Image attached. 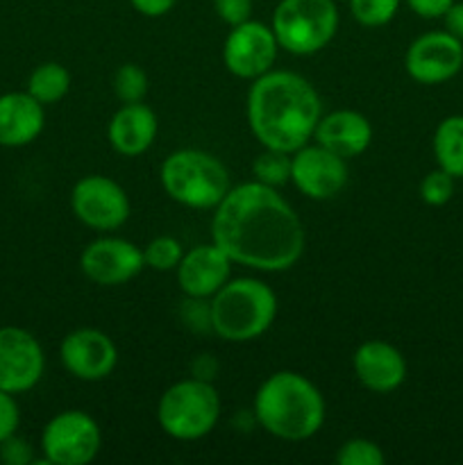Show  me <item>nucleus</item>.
<instances>
[{"label": "nucleus", "mask_w": 463, "mask_h": 465, "mask_svg": "<svg viewBox=\"0 0 463 465\" xmlns=\"http://www.w3.org/2000/svg\"><path fill=\"white\" fill-rule=\"evenodd\" d=\"M212 239L234 263L263 272L293 268L307 243L293 207L277 189L257 180L227 191L213 209Z\"/></svg>", "instance_id": "obj_1"}, {"label": "nucleus", "mask_w": 463, "mask_h": 465, "mask_svg": "<svg viewBox=\"0 0 463 465\" xmlns=\"http://www.w3.org/2000/svg\"><path fill=\"white\" fill-rule=\"evenodd\" d=\"M322 103L307 77L268 71L248 91V125L263 148L293 154L313 139Z\"/></svg>", "instance_id": "obj_2"}, {"label": "nucleus", "mask_w": 463, "mask_h": 465, "mask_svg": "<svg viewBox=\"0 0 463 465\" xmlns=\"http://www.w3.org/2000/svg\"><path fill=\"white\" fill-rule=\"evenodd\" d=\"M254 416L271 436L298 443L322 430L325 398L318 386L300 372H272L254 395Z\"/></svg>", "instance_id": "obj_3"}, {"label": "nucleus", "mask_w": 463, "mask_h": 465, "mask_svg": "<svg viewBox=\"0 0 463 465\" xmlns=\"http://www.w3.org/2000/svg\"><path fill=\"white\" fill-rule=\"evenodd\" d=\"M212 330L230 343H248L271 330L277 318L275 291L254 277L230 280L209 302Z\"/></svg>", "instance_id": "obj_4"}, {"label": "nucleus", "mask_w": 463, "mask_h": 465, "mask_svg": "<svg viewBox=\"0 0 463 465\" xmlns=\"http://www.w3.org/2000/svg\"><path fill=\"white\" fill-rule=\"evenodd\" d=\"M159 180L168 198L189 209H216L232 189L225 163L195 148L168 154L162 163Z\"/></svg>", "instance_id": "obj_5"}, {"label": "nucleus", "mask_w": 463, "mask_h": 465, "mask_svg": "<svg viewBox=\"0 0 463 465\" xmlns=\"http://www.w3.org/2000/svg\"><path fill=\"white\" fill-rule=\"evenodd\" d=\"M221 418V398L204 380H182L163 391L157 404L159 427L175 440H200Z\"/></svg>", "instance_id": "obj_6"}, {"label": "nucleus", "mask_w": 463, "mask_h": 465, "mask_svg": "<svg viewBox=\"0 0 463 465\" xmlns=\"http://www.w3.org/2000/svg\"><path fill=\"white\" fill-rule=\"evenodd\" d=\"M272 32L286 53L316 54L334 39L339 30V9L334 0H281L272 12Z\"/></svg>", "instance_id": "obj_7"}, {"label": "nucleus", "mask_w": 463, "mask_h": 465, "mask_svg": "<svg viewBox=\"0 0 463 465\" xmlns=\"http://www.w3.org/2000/svg\"><path fill=\"white\" fill-rule=\"evenodd\" d=\"M103 448V431L98 422L80 409H68L50 418L41 434L44 463L86 465Z\"/></svg>", "instance_id": "obj_8"}, {"label": "nucleus", "mask_w": 463, "mask_h": 465, "mask_svg": "<svg viewBox=\"0 0 463 465\" xmlns=\"http://www.w3.org/2000/svg\"><path fill=\"white\" fill-rule=\"evenodd\" d=\"M71 209L82 225L95 232H112L130 218V198L112 177L86 175L73 186Z\"/></svg>", "instance_id": "obj_9"}, {"label": "nucleus", "mask_w": 463, "mask_h": 465, "mask_svg": "<svg viewBox=\"0 0 463 465\" xmlns=\"http://www.w3.org/2000/svg\"><path fill=\"white\" fill-rule=\"evenodd\" d=\"M277 36L272 27L261 21H245L234 25L222 44V64L232 75L241 80H257L272 71L277 59Z\"/></svg>", "instance_id": "obj_10"}, {"label": "nucleus", "mask_w": 463, "mask_h": 465, "mask_svg": "<svg viewBox=\"0 0 463 465\" xmlns=\"http://www.w3.org/2000/svg\"><path fill=\"white\" fill-rule=\"evenodd\" d=\"M45 371L44 348L23 327H0V389L12 395L27 393Z\"/></svg>", "instance_id": "obj_11"}, {"label": "nucleus", "mask_w": 463, "mask_h": 465, "mask_svg": "<svg viewBox=\"0 0 463 465\" xmlns=\"http://www.w3.org/2000/svg\"><path fill=\"white\" fill-rule=\"evenodd\" d=\"M348 159L331 150L302 145L291 154V182L302 195L311 200H331L348 186Z\"/></svg>", "instance_id": "obj_12"}, {"label": "nucleus", "mask_w": 463, "mask_h": 465, "mask_svg": "<svg viewBox=\"0 0 463 465\" xmlns=\"http://www.w3.org/2000/svg\"><path fill=\"white\" fill-rule=\"evenodd\" d=\"M404 68L420 84H443L463 68V44L445 30L427 32L407 48Z\"/></svg>", "instance_id": "obj_13"}, {"label": "nucleus", "mask_w": 463, "mask_h": 465, "mask_svg": "<svg viewBox=\"0 0 463 465\" xmlns=\"http://www.w3.org/2000/svg\"><path fill=\"white\" fill-rule=\"evenodd\" d=\"M80 268L94 284L121 286L145 268L143 250L127 239L103 236L82 250Z\"/></svg>", "instance_id": "obj_14"}, {"label": "nucleus", "mask_w": 463, "mask_h": 465, "mask_svg": "<svg viewBox=\"0 0 463 465\" xmlns=\"http://www.w3.org/2000/svg\"><path fill=\"white\" fill-rule=\"evenodd\" d=\"M59 359L68 375L80 381H103L118 363V350L104 331L82 327L64 336Z\"/></svg>", "instance_id": "obj_15"}, {"label": "nucleus", "mask_w": 463, "mask_h": 465, "mask_svg": "<svg viewBox=\"0 0 463 465\" xmlns=\"http://www.w3.org/2000/svg\"><path fill=\"white\" fill-rule=\"evenodd\" d=\"M232 263L216 243H202L184 252L177 263V284L186 298H213L230 282Z\"/></svg>", "instance_id": "obj_16"}, {"label": "nucleus", "mask_w": 463, "mask_h": 465, "mask_svg": "<svg viewBox=\"0 0 463 465\" xmlns=\"http://www.w3.org/2000/svg\"><path fill=\"white\" fill-rule=\"evenodd\" d=\"M354 375L363 389L372 393H393L407 380V359L386 341H363L352 357Z\"/></svg>", "instance_id": "obj_17"}, {"label": "nucleus", "mask_w": 463, "mask_h": 465, "mask_svg": "<svg viewBox=\"0 0 463 465\" xmlns=\"http://www.w3.org/2000/svg\"><path fill=\"white\" fill-rule=\"evenodd\" d=\"M45 125L44 104L27 91H9L0 95V145L23 148L39 139Z\"/></svg>", "instance_id": "obj_18"}, {"label": "nucleus", "mask_w": 463, "mask_h": 465, "mask_svg": "<svg viewBox=\"0 0 463 465\" xmlns=\"http://www.w3.org/2000/svg\"><path fill=\"white\" fill-rule=\"evenodd\" d=\"M313 139L339 157L352 159L366 153L370 145L372 125L363 114L354 109H339V112L320 116Z\"/></svg>", "instance_id": "obj_19"}, {"label": "nucleus", "mask_w": 463, "mask_h": 465, "mask_svg": "<svg viewBox=\"0 0 463 465\" xmlns=\"http://www.w3.org/2000/svg\"><path fill=\"white\" fill-rule=\"evenodd\" d=\"M159 132L157 114L143 103L121 104L112 116L107 136L112 148L123 157H139L154 143Z\"/></svg>", "instance_id": "obj_20"}, {"label": "nucleus", "mask_w": 463, "mask_h": 465, "mask_svg": "<svg viewBox=\"0 0 463 465\" xmlns=\"http://www.w3.org/2000/svg\"><path fill=\"white\" fill-rule=\"evenodd\" d=\"M434 157L438 168L445 173L461 180L463 177V116L454 114V116L443 118L434 132Z\"/></svg>", "instance_id": "obj_21"}, {"label": "nucleus", "mask_w": 463, "mask_h": 465, "mask_svg": "<svg viewBox=\"0 0 463 465\" xmlns=\"http://www.w3.org/2000/svg\"><path fill=\"white\" fill-rule=\"evenodd\" d=\"M71 89V73L59 62H44L27 77V94L44 107L59 103Z\"/></svg>", "instance_id": "obj_22"}, {"label": "nucleus", "mask_w": 463, "mask_h": 465, "mask_svg": "<svg viewBox=\"0 0 463 465\" xmlns=\"http://www.w3.org/2000/svg\"><path fill=\"white\" fill-rule=\"evenodd\" d=\"M252 173L254 180L277 189V186L291 182V154L281 153V150L263 148V153H259L254 159Z\"/></svg>", "instance_id": "obj_23"}, {"label": "nucleus", "mask_w": 463, "mask_h": 465, "mask_svg": "<svg viewBox=\"0 0 463 465\" xmlns=\"http://www.w3.org/2000/svg\"><path fill=\"white\" fill-rule=\"evenodd\" d=\"M112 86L113 95L123 104L143 103L145 94H148V75L139 64H121L113 73Z\"/></svg>", "instance_id": "obj_24"}, {"label": "nucleus", "mask_w": 463, "mask_h": 465, "mask_svg": "<svg viewBox=\"0 0 463 465\" xmlns=\"http://www.w3.org/2000/svg\"><path fill=\"white\" fill-rule=\"evenodd\" d=\"M182 257H184V250L175 236H157L143 248L145 268H153L159 272L175 271Z\"/></svg>", "instance_id": "obj_25"}, {"label": "nucleus", "mask_w": 463, "mask_h": 465, "mask_svg": "<svg viewBox=\"0 0 463 465\" xmlns=\"http://www.w3.org/2000/svg\"><path fill=\"white\" fill-rule=\"evenodd\" d=\"M402 0H350L352 18L363 27L389 25L398 14Z\"/></svg>", "instance_id": "obj_26"}, {"label": "nucleus", "mask_w": 463, "mask_h": 465, "mask_svg": "<svg viewBox=\"0 0 463 465\" xmlns=\"http://www.w3.org/2000/svg\"><path fill=\"white\" fill-rule=\"evenodd\" d=\"M339 465H384V450L368 439H350L336 452Z\"/></svg>", "instance_id": "obj_27"}, {"label": "nucleus", "mask_w": 463, "mask_h": 465, "mask_svg": "<svg viewBox=\"0 0 463 465\" xmlns=\"http://www.w3.org/2000/svg\"><path fill=\"white\" fill-rule=\"evenodd\" d=\"M454 195V177L443 168L427 173L420 182V198L429 207H443Z\"/></svg>", "instance_id": "obj_28"}, {"label": "nucleus", "mask_w": 463, "mask_h": 465, "mask_svg": "<svg viewBox=\"0 0 463 465\" xmlns=\"http://www.w3.org/2000/svg\"><path fill=\"white\" fill-rule=\"evenodd\" d=\"M21 425V411H18L16 395L0 389V443L12 439Z\"/></svg>", "instance_id": "obj_29"}, {"label": "nucleus", "mask_w": 463, "mask_h": 465, "mask_svg": "<svg viewBox=\"0 0 463 465\" xmlns=\"http://www.w3.org/2000/svg\"><path fill=\"white\" fill-rule=\"evenodd\" d=\"M213 9H216L218 18L227 23L230 27L241 25V23L250 21L252 14V0H213Z\"/></svg>", "instance_id": "obj_30"}, {"label": "nucleus", "mask_w": 463, "mask_h": 465, "mask_svg": "<svg viewBox=\"0 0 463 465\" xmlns=\"http://www.w3.org/2000/svg\"><path fill=\"white\" fill-rule=\"evenodd\" d=\"M0 457H3L5 461L12 463V465L30 463L32 461L30 445H27L25 440L16 439V434H14L12 439H7V440H3V443H0Z\"/></svg>", "instance_id": "obj_31"}, {"label": "nucleus", "mask_w": 463, "mask_h": 465, "mask_svg": "<svg viewBox=\"0 0 463 465\" xmlns=\"http://www.w3.org/2000/svg\"><path fill=\"white\" fill-rule=\"evenodd\" d=\"M407 5L420 18H443V14L452 7L454 0H407Z\"/></svg>", "instance_id": "obj_32"}, {"label": "nucleus", "mask_w": 463, "mask_h": 465, "mask_svg": "<svg viewBox=\"0 0 463 465\" xmlns=\"http://www.w3.org/2000/svg\"><path fill=\"white\" fill-rule=\"evenodd\" d=\"M177 0H130L132 7L141 14V16L148 18H159L163 14L171 12L175 7Z\"/></svg>", "instance_id": "obj_33"}, {"label": "nucleus", "mask_w": 463, "mask_h": 465, "mask_svg": "<svg viewBox=\"0 0 463 465\" xmlns=\"http://www.w3.org/2000/svg\"><path fill=\"white\" fill-rule=\"evenodd\" d=\"M445 32H449L452 36H457L463 44V3H454L448 12L443 14Z\"/></svg>", "instance_id": "obj_34"}]
</instances>
